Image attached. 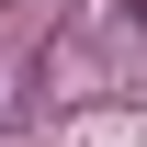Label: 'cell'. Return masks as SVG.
Instances as JSON below:
<instances>
[{"instance_id": "cell-1", "label": "cell", "mask_w": 147, "mask_h": 147, "mask_svg": "<svg viewBox=\"0 0 147 147\" xmlns=\"http://www.w3.org/2000/svg\"><path fill=\"white\" fill-rule=\"evenodd\" d=\"M125 23H147V0H125Z\"/></svg>"}]
</instances>
